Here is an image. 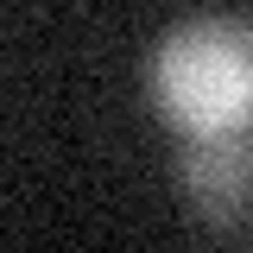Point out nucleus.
<instances>
[{
  "label": "nucleus",
  "instance_id": "2",
  "mask_svg": "<svg viewBox=\"0 0 253 253\" xmlns=\"http://www.w3.org/2000/svg\"><path fill=\"white\" fill-rule=\"evenodd\" d=\"M177 196L203 228L241 234L253 228V126L247 133H209L184 139L177 152Z\"/></svg>",
  "mask_w": 253,
  "mask_h": 253
},
{
  "label": "nucleus",
  "instance_id": "1",
  "mask_svg": "<svg viewBox=\"0 0 253 253\" xmlns=\"http://www.w3.org/2000/svg\"><path fill=\"white\" fill-rule=\"evenodd\" d=\"M146 101L177 139L253 126V19L203 13L171 26L146 57Z\"/></svg>",
  "mask_w": 253,
  "mask_h": 253
}]
</instances>
